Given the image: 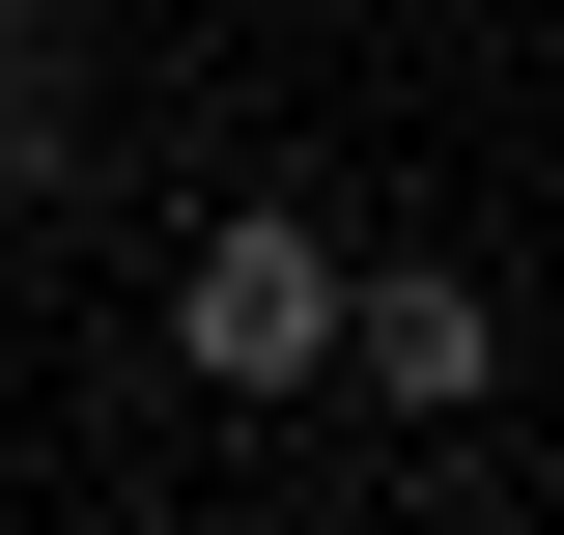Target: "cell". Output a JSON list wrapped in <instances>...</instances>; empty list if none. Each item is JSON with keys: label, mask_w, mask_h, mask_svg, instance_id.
Listing matches in <instances>:
<instances>
[{"label": "cell", "mask_w": 564, "mask_h": 535, "mask_svg": "<svg viewBox=\"0 0 564 535\" xmlns=\"http://www.w3.org/2000/svg\"><path fill=\"white\" fill-rule=\"evenodd\" d=\"M170 367H198V395H311V367H339V254H311V226H198Z\"/></svg>", "instance_id": "cell-1"}, {"label": "cell", "mask_w": 564, "mask_h": 535, "mask_svg": "<svg viewBox=\"0 0 564 535\" xmlns=\"http://www.w3.org/2000/svg\"><path fill=\"white\" fill-rule=\"evenodd\" d=\"M311 395H395V423H480L508 395V310L452 254H339V367H311Z\"/></svg>", "instance_id": "cell-2"}, {"label": "cell", "mask_w": 564, "mask_h": 535, "mask_svg": "<svg viewBox=\"0 0 564 535\" xmlns=\"http://www.w3.org/2000/svg\"><path fill=\"white\" fill-rule=\"evenodd\" d=\"M85 198V0H0V226Z\"/></svg>", "instance_id": "cell-3"}]
</instances>
